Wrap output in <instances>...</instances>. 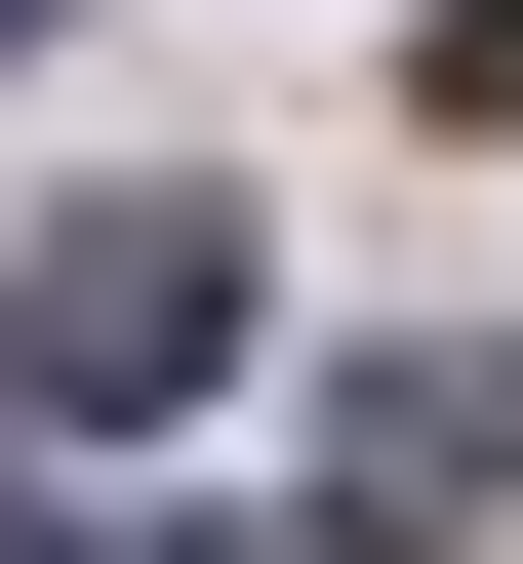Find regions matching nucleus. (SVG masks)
I'll list each match as a JSON object with an SVG mask.
<instances>
[{"mask_svg":"<svg viewBox=\"0 0 523 564\" xmlns=\"http://www.w3.org/2000/svg\"><path fill=\"white\" fill-rule=\"evenodd\" d=\"M0 364H41V403H201V364H242V242H201V202H81Z\"/></svg>","mask_w":523,"mask_h":564,"instance_id":"1","label":"nucleus"},{"mask_svg":"<svg viewBox=\"0 0 523 564\" xmlns=\"http://www.w3.org/2000/svg\"><path fill=\"white\" fill-rule=\"evenodd\" d=\"M483 484H523V364H362V403H323V524H362V564L483 524Z\"/></svg>","mask_w":523,"mask_h":564,"instance_id":"2","label":"nucleus"},{"mask_svg":"<svg viewBox=\"0 0 523 564\" xmlns=\"http://www.w3.org/2000/svg\"><path fill=\"white\" fill-rule=\"evenodd\" d=\"M0 41H41V0H0Z\"/></svg>","mask_w":523,"mask_h":564,"instance_id":"3","label":"nucleus"},{"mask_svg":"<svg viewBox=\"0 0 523 564\" xmlns=\"http://www.w3.org/2000/svg\"><path fill=\"white\" fill-rule=\"evenodd\" d=\"M0 564H41V524H0Z\"/></svg>","mask_w":523,"mask_h":564,"instance_id":"4","label":"nucleus"}]
</instances>
